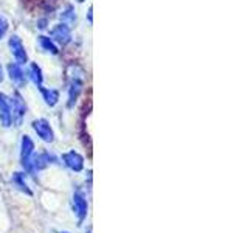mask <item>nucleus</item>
<instances>
[{"mask_svg": "<svg viewBox=\"0 0 248 233\" xmlns=\"http://www.w3.org/2000/svg\"><path fill=\"white\" fill-rule=\"evenodd\" d=\"M54 162V157L50 155L48 152H42V154H37L33 155V171H41L44 168H46L50 163Z\"/></svg>", "mask_w": 248, "mask_h": 233, "instance_id": "11", "label": "nucleus"}, {"mask_svg": "<svg viewBox=\"0 0 248 233\" xmlns=\"http://www.w3.org/2000/svg\"><path fill=\"white\" fill-rule=\"evenodd\" d=\"M10 106H11L13 123L16 126H22V121L25 118V114H27V104L19 92L13 93V97L10 98Z\"/></svg>", "mask_w": 248, "mask_h": 233, "instance_id": "3", "label": "nucleus"}, {"mask_svg": "<svg viewBox=\"0 0 248 233\" xmlns=\"http://www.w3.org/2000/svg\"><path fill=\"white\" fill-rule=\"evenodd\" d=\"M37 42L39 45H41V49L46 53H50V54H59V49H58V45L54 44V41L51 37L48 36H39L37 37Z\"/></svg>", "mask_w": 248, "mask_h": 233, "instance_id": "14", "label": "nucleus"}, {"mask_svg": "<svg viewBox=\"0 0 248 233\" xmlns=\"http://www.w3.org/2000/svg\"><path fill=\"white\" fill-rule=\"evenodd\" d=\"M8 47H10V51L14 56L16 62H17L19 66H23L28 62V54H27V50L25 47H23L20 37L17 34H13L10 37V41H8Z\"/></svg>", "mask_w": 248, "mask_h": 233, "instance_id": "4", "label": "nucleus"}, {"mask_svg": "<svg viewBox=\"0 0 248 233\" xmlns=\"http://www.w3.org/2000/svg\"><path fill=\"white\" fill-rule=\"evenodd\" d=\"M67 80H68V101L67 106L73 107L76 104L78 98H79L81 92L85 84V72L81 66L70 64L67 67Z\"/></svg>", "mask_w": 248, "mask_h": 233, "instance_id": "1", "label": "nucleus"}, {"mask_svg": "<svg viewBox=\"0 0 248 233\" xmlns=\"http://www.w3.org/2000/svg\"><path fill=\"white\" fill-rule=\"evenodd\" d=\"M0 124H2L3 128H10L13 124L10 98H8L5 93H0Z\"/></svg>", "mask_w": 248, "mask_h": 233, "instance_id": "8", "label": "nucleus"}, {"mask_svg": "<svg viewBox=\"0 0 248 233\" xmlns=\"http://www.w3.org/2000/svg\"><path fill=\"white\" fill-rule=\"evenodd\" d=\"M33 129L36 134L44 140L45 143H53L54 142V132L50 126V123L45 118H37L33 121Z\"/></svg>", "mask_w": 248, "mask_h": 233, "instance_id": "6", "label": "nucleus"}, {"mask_svg": "<svg viewBox=\"0 0 248 233\" xmlns=\"http://www.w3.org/2000/svg\"><path fill=\"white\" fill-rule=\"evenodd\" d=\"M92 10H93V8L90 6V8H89V13H87V17H89V22H90V23L93 22V19H92Z\"/></svg>", "mask_w": 248, "mask_h": 233, "instance_id": "18", "label": "nucleus"}, {"mask_svg": "<svg viewBox=\"0 0 248 233\" xmlns=\"http://www.w3.org/2000/svg\"><path fill=\"white\" fill-rule=\"evenodd\" d=\"M33 155H34V143L30 135H22L20 143V163L28 173H33Z\"/></svg>", "mask_w": 248, "mask_h": 233, "instance_id": "2", "label": "nucleus"}, {"mask_svg": "<svg viewBox=\"0 0 248 233\" xmlns=\"http://www.w3.org/2000/svg\"><path fill=\"white\" fill-rule=\"evenodd\" d=\"M61 20H62V23H67L70 28L76 25L78 17H76V11H75L73 5H67L65 6V10L61 13Z\"/></svg>", "mask_w": 248, "mask_h": 233, "instance_id": "15", "label": "nucleus"}, {"mask_svg": "<svg viewBox=\"0 0 248 233\" xmlns=\"http://www.w3.org/2000/svg\"><path fill=\"white\" fill-rule=\"evenodd\" d=\"M8 75H10V80L17 85V87H25L27 84V75L22 70V67L17 62H13V64L8 66Z\"/></svg>", "mask_w": 248, "mask_h": 233, "instance_id": "10", "label": "nucleus"}, {"mask_svg": "<svg viewBox=\"0 0 248 233\" xmlns=\"http://www.w3.org/2000/svg\"><path fill=\"white\" fill-rule=\"evenodd\" d=\"M8 28H10V22H8V19L3 14H0V41L6 36Z\"/></svg>", "mask_w": 248, "mask_h": 233, "instance_id": "17", "label": "nucleus"}, {"mask_svg": "<svg viewBox=\"0 0 248 233\" xmlns=\"http://www.w3.org/2000/svg\"><path fill=\"white\" fill-rule=\"evenodd\" d=\"M76 2H79V3H82V2H85V0H76Z\"/></svg>", "mask_w": 248, "mask_h": 233, "instance_id": "20", "label": "nucleus"}, {"mask_svg": "<svg viewBox=\"0 0 248 233\" xmlns=\"http://www.w3.org/2000/svg\"><path fill=\"white\" fill-rule=\"evenodd\" d=\"M27 76L31 80V83H33L34 85H37L39 89L42 87V83H44V76H42V70L41 67H39L37 64H30V68H28V73Z\"/></svg>", "mask_w": 248, "mask_h": 233, "instance_id": "13", "label": "nucleus"}, {"mask_svg": "<svg viewBox=\"0 0 248 233\" xmlns=\"http://www.w3.org/2000/svg\"><path fill=\"white\" fill-rule=\"evenodd\" d=\"M62 160H64L65 165L72 169V171H76V173H79V171L84 168V157L76 151H68L62 155Z\"/></svg>", "mask_w": 248, "mask_h": 233, "instance_id": "9", "label": "nucleus"}, {"mask_svg": "<svg viewBox=\"0 0 248 233\" xmlns=\"http://www.w3.org/2000/svg\"><path fill=\"white\" fill-rule=\"evenodd\" d=\"M59 233H68V232H59Z\"/></svg>", "mask_w": 248, "mask_h": 233, "instance_id": "21", "label": "nucleus"}, {"mask_svg": "<svg viewBox=\"0 0 248 233\" xmlns=\"http://www.w3.org/2000/svg\"><path fill=\"white\" fill-rule=\"evenodd\" d=\"M13 182L17 185V188L20 190V191H23V193H27L28 196H31L33 194V191H31L30 188H28V185H27V182H25V174H22V173H14V176H13Z\"/></svg>", "mask_w": 248, "mask_h": 233, "instance_id": "16", "label": "nucleus"}, {"mask_svg": "<svg viewBox=\"0 0 248 233\" xmlns=\"http://www.w3.org/2000/svg\"><path fill=\"white\" fill-rule=\"evenodd\" d=\"M72 204H73V212H75V215L78 217V222L82 224L85 217H87L89 205H87V199H85V194L81 190L75 191Z\"/></svg>", "mask_w": 248, "mask_h": 233, "instance_id": "5", "label": "nucleus"}, {"mask_svg": "<svg viewBox=\"0 0 248 233\" xmlns=\"http://www.w3.org/2000/svg\"><path fill=\"white\" fill-rule=\"evenodd\" d=\"M41 93H42V98L45 101V104L46 106H50V107H54L58 103H59V97H61V93L59 90L56 89H44L41 87Z\"/></svg>", "mask_w": 248, "mask_h": 233, "instance_id": "12", "label": "nucleus"}, {"mask_svg": "<svg viewBox=\"0 0 248 233\" xmlns=\"http://www.w3.org/2000/svg\"><path fill=\"white\" fill-rule=\"evenodd\" d=\"M3 81V68H2V66H0V83Z\"/></svg>", "mask_w": 248, "mask_h": 233, "instance_id": "19", "label": "nucleus"}, {"mask_svg": "<svg viewBox=\"0 0 248 233\" xmlns=\"http://www.w3.org/2000/svg\"><path fill=\"white\" fill-rule=\"evenodd\" d=\"M51 39L59 42L61 45H67L72 41V28H70L67 23H62V22L58 23V25H54L51 30Z\"/></svg>", "mask_w": 248, "mask_h": 233, "instance_id": "7", "label": "nucleus"}]
</instances>
